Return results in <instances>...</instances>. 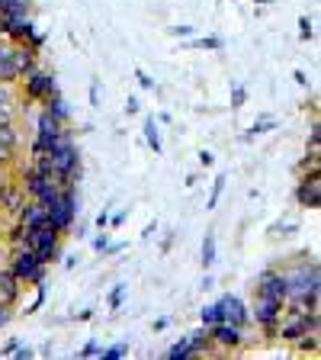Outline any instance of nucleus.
<instances>
[{"label": "nucleus", "mask_w": 321, "mask_h": 360, "mask_svg": "<svg viewBox=\"0 0 321 360\" xmlns=\"http://www.w3.org/2000/svg\"><path fill=\"white\" fill-rule=\"evenodd\" d=\"M216 261H218V245H216V235H212V232H206V238H202V267L209 270Z\"/></svg>", "instance_id": "obj_17"}, {"label": "nucleus", "mask_w": 321, "mask_h": 360, "mask_svg": "<svg viewBox=\"0 0 321 360\" xmlns=\"http://www.w3.org/2000/svg\"><path fill=\"white\" fill-rule=\"evenodd\" d=\"M100 351H103V345H100V341H87V345L81 347V357H100Z\"/></svg>", "instance_id": "obj_30"}, {"label": "nucleus", "mask_w": 321, "mask_h": 360, "mask_svg": "<svg viewBox=\"0 0 321 360\" xmlns=\"http://www.w3.org/2000/svg\"><path fill=\"white\" fill-rule=\"evenodd\" d=\"M126 216H129L126 210H122V212H116V216H110V225H122V222H126Z\"/></svg>", "instance_id": "obj_41"}, {"label": "nucleus", "mask_w": 321, "mask_h": 360, "mask_svg": "<svg viewBox=\"0 0 321 360\" xmlns=\"http://www.w3.org/2000/svg\"><path fill=\"white\" fill-rule=\"evenodd\" d=\"M106 245H110V235H106V229H103V235H97V238H93V251H100V255H103Z\"/></svg>", "instance_id": "obj_35"}, {"label": "nucleus", "mask_w": 321, "mask_h": 360, "mask_svg": "<svg viewBox=\"0 0 321 360\" xmlns=\"http://www.w3.org/2000/svg\"><path fill=\"white\" fill-rule=\"evenodd\" d=\"M155 232H157V222H148V229H145V238H155Z\"/></svg>", "instance_id": "obj_44"}, {"label": "nucleus", "mask_w": 321, "mask_h": 360, "mask_svg": "<svg viewBox=\"0 0 321 360\" xmlns=\"http://www.w3.org/2000/svg\"><path fill=\"white\" fill-rule=\"evenodd\" d=\"M122 357H129V345H126V341L110 345V347H103V351H100V360H122Z\"/></svg>", "instance_id": "obj_22"}, {"label": "nucleus", "mask_w": 321, "mask_h": 360, "mask_svg": "<svg viewBox=\"0 0 321 360\" xmlns=\"http://www.w3.org/2000/svg\"><path fill=\"white\" fill-rule=\"evenodd\" d=\"M209 338H212V345H216V351H241L247 341L244 328H241V325H232V322L209 325Z\"/></svg>", "instance_id": "obj_9"}, {"label": "nucleus", "mask_w": 321, "mask_h": 360, "mask_svg": "<svg viewBox=\"0 0 321 360\" xmlns=\"http://www.w3.org/2000/svg\"><path fill=\"white\" fill-rule=\"evenodd\" d=\"M222 193H225V174H218L216 184H212V193H209V202H206V210H216L218 200H222Z\"/></svg>", "instance_id": "obj_24"}, {"label": "nucleus", "mask_w": 321, "mask_h": 360, "mask_svg": "<svg viewBox=\"0 0 321 360\" xmlns=\"http://www.w3.org/2000/svg\"><path fill=\"white\" fill-rule=\"evenodd\" d=\"M254 292H257V296H273V300L289 302V280H286V270L267 267L261 277H257Z\"/></svg>", "instance_id": "obj_7"}, {"label": "nucleus", "mask_w": 321, "mask_h": 360, "mask_svg": "<svg viewBox=\"0 0 321 360\" xmlns=\"http://www.w3.org/2000/svg\"><path fill=\"white\" fill-rule=\"evenodd\" d=\"M10 357H16V360H30V357H36V351H32L30 345H20L13 354H10Z\"/></svg>", "instance_id": "obj_34"}, {"label": "nucleus", "mask_w": 321, "mask_h": 360, "mask_svg": "<svg viewBox=\"0 0 321 360\" xmlns=\"http://www.w3.org/2000/svg\"><path fill=\"white\" fill-rule=\"evenodd\" d=\"M90 106H100V84H90Z\"/></svg>", "instance_id": "obj_38"}, {"label": "nucleus", "mask_w": 321, "mask_h": 360, "mask_svg": "<svg viewBox=\"0 0 321 360\" xmlns=\"http://www.w3.org/2000/svg\"><path fill=\"white\" fill-rule=\"evenodd\" d=\"M193 49H206V52H222L225 49V42H222V36H202V39H193Z\"/></svg>", "instance_id": "obj_21"}, {"label": "nucleus", "mask_w": 321, "mask_h": 360, "mask_svg": "<svg viewBox=\"0 0 321 360\" xmlns=\"http://www.w3.org/2000/svg\"><path fill=\"white\" fill-rule=\"evenodd\" d=\"M296 202L302 210H321V174L318 167L302 171V180L296 184Z\"/></svg>", "instance_id": "obj_8"}, {"label": "nucleus", "mask_w": 321, "mask_h": 360, "mask_svg": "<svg viewBox=\"0 0 321 360\" xmlns=\"http://www.w3.org/2000/svg\"><path fill=\"white\" fill-rule=\"evenodd\" d=\"M74 319L77 322H90V319H93V309H84V312H77Z\"/></svg>", "instance_id": "obj_42"}, {"label": "nucleus", "mask_w": 321, "mask_h": 360, "mask_svg": "<svg viewBox=\"0 0 321 360\" xmlns=\"http://www.w3.org/2000/svg\"><path fill=\"white\" fill-rule=\"evenodd\" d=\"M97 225H100V229H106V225H110V212H100V216H97Z\"/></svg>", "instance_id": "obj_43"}, {"label": "nucleus", "mask_w": 321, "mask_h": 360, "mask_svg": "<svg viewBox=\"0 0 321 360\" xmlns=\"http://www.w3.org/2000/svg\"><path fill=\"white\" fill-rule=\"evenodd\" d=\"M244 100H247V90H244V87H235V94H232V110H241V106H244Z\"/></svg>", "instance_id": "obj_33"}, {"label": "nucleus", "mask_w": 321, "mask_h": 360, "mask_svg": "<svg viewBox=\"0 0 321 360\" xmlns=\"http://www.w3.org/2000/svg\"><path fill=\"white\" fill-rule=\"evenodd\" d=\"M42 103H45V112H52V116L61 122V126H67V120H71V110H67L65 97H61L58 90H55V94H48V97H45Z\"/></svg>", "instance_id": "obj_14"}, {"label": "nucleus", "mask_w": 321, "mask_h": 360, "mask_svg": "<svg viewBox=\"0 0 321 360\" xmlns=\"http://www.w3.org/2000/svg\"><path fill=\"white\" fill-rule=\"evenodd\" d=\"M218 306H222V319L232 325H241V328H247L251 325V309L244 306V300L241 296H232V292H225V296H218Z\"/></svg>", "instance_id": "obj_10"}, {"label": "nucleus", "mask_w": 321, "mask_h": 360, "mask_svg": "<svg viewBox=\"0 0 321 360\" xmlns=\"http://www.w3.org/2000/svg\"><path fill=\"white\" fill-rule=\"evenodd\" d=\"M45 39H48V36H45V32L32 30V36L26 39V45H30V49H36V52H39V49H42V45H45Z\"/></svg>", "instance_id": "obj_31"}, {"label": "nucleus", "mask_w": 321, "mask_h": 360, "mask_svg": "<svg viewBox=\"0 0 321 360\" xmlns=\"http://www.w3.org/2000/svg\"><path fill=\"white\" fill-rule=\"evenodd\" d=\"M32 165H36L42 174H48L58 187H71V184H77V180H81V151H77L74 132L65 126V132H61L58 142L45 151V155L32 158Z\"/></svg>", "instance_id": "obj_1"}, {"label": "nucleus", "mask_w": 321, "mask_h": 360, "mask_svg": "<svg viewBox=\"0 0 321 360\" xmlns=\"http://www.w3.org/2000/svg\"><path fill=\"white\" fill-rule=\"evenodd\" d=\"M283 300H273V296H257L254 306H251V322H257L263 328L267 338H277V325L283 319Z\"/></svg>", "instance_id": "obj_5"}, {"label": "nucleus", "mask_w": 321, "mask_h": 360, "mask_svg": "<svg viewBox=\"0 0 321 360\" xmlns=\"http://www.w3.org/2000/svg\"><path fill=\"white\" fill-rule=\"evenodd\" d=\"M277 129V120H270V116H263V120H257L254 126H251V132L244 135V142H254L257 135H267V132H273Z\"/></svg>", "instance_id": "obj_19"}, {"label": "nucleus", "mask_w": 321, "mask_h": 360, "mask_svg": "<svg viewBox=\"0 0 321 360\" xmlns=\"http://www.w3.org/2000/svg\"><path fill=\"white\" fill-rule=\"evenodd\" d=\"M145 142H148V148L155 151V155H161V148H164V145H161V129H157V122L151 120H145Z\"/></svg>", "instance_id": "obj_18"}, {"label": "nucleus", "mask_w": 321, "mask_h": 360, "mask_svg": "<svg viewBox=\"0 0 321 360\" xmlns=\"http://www.w3.org/2000/svg\"><path fill=\"white\" fill-rule=\"evenodd\" d=\"M299 36H302V42H312L315 39V26L308 16H299Z\"/></svg>", "instance_id": "obj_26"}, {"label": "nucleus", "mask_w": 321, "mask_h": 360, "mask_svg": "<svg viewBox=\"0 0 321 360\" xmlns=\"http://www.w3.org/2000/svg\"><path fill=\"white\" fill-rule=\"evenodd\" d=\"M199 319H202V325H206V328H209V325H216V322H225V319H222V306H218V302H209V306H202Z\"/></svg>", "instance_id": "obj_20"}, {"label": "nucleus", "mask_w": 321, "mask_h": 360, "mask_svg": "<svg viewBox=\"0 0 321 360\" xmlns=\"http://www.w3.org/2000/svg\"><path fill=\"white\" fill-rule=\"evenodd\" d=\"M77 184H71V187H61V196L58 202H55L52 210H48V225H52L55 232H71L77 222Z\"/></svg>", "instance_id": "obj_3"}, {"label": "nucleus", "mask_w": 321, "mask_h": 360, "mask_svg": "<svg viewBox=\"0 0 321 360\" xmlns=\"http://www.w3.org/2000/svg\"><path fill=\"white\" fill-rule=\"evenodd\" d=\"M164 357L167 360H190V357H196V351H193V345H190V338H180V341H173V345L167 347Z\"/></svg>", "instance_id": "obj_16"}, {"label": "nucleus", "mask_w": 321, "mask_h": 360, "mask_svg": "<svg viewBox=\"0 0 321 360\" xmlns=\"http://www.w3.org/2000/svg\"><path fill=\"white\" fill-rule=\"evenodd\" d=\"M126 292H129V286L126 283H116V290L110 292V309L116 312V309L122 306V300H126Z\"/></svg>", "instance_id": "obj_25"}, {"label": "nucleus", "mask_w": 321, "mask_h": 360, "mask_svg": "<svg viewBox=\"0 0 321 360\" xmlns=\"http://www.w3.org/2000/svg\"><path fill=\"white\" fill-rule=\"evenodd\" d=\"M199 165L202 167H212V165H216V155H212V151H199Z\"/></svg>", "instance_id": "obj_39"}, {"label": "nucleus", "mask_w": 321, "mask_h": 360, "mask_svg": "<svg viewBox=\"0 0 321 360\" xmlns=\"http://www.w3.org/2000/svg\"><path fill=\"white\" fill-rule=\"evenodd\" d=\"M13 148H16V145H10V142H4V139H0V167H7L10 161H13Z\"/></svg>", "instance_id": "obj_29"}, {"label": "nucleus", "mask_w": 321, "mask_h": 360, "mask_svg": "<svg viewBox=\"0 0 321 360\" xmlns=\"http://www.w3.org/2000/svg\"><path fill=\"white\" fill-rule=\"evenodd\" d=\"M22 206V193L16 184H10V180H4L0 184V212H20Z\"/></svg>", "instance_id": "obj_12"}, {"label": "nucleus", "mask_w": 321, "mask_h": 360, "mask_svg": "<svg viewBox=\"0 0 321 360\" xmlns=\"http://www.w3.org/2000/svg\"><path fill=\"white\" fill-rule=\"evenodd\" d=\"M20 81V68H16V58H13V42L0 52V84H16Z\"/></svg>", "instance_id": "obj_13"}, {"label": "nucleus", "mask_w": 321, "mask_h": 360, "mask_svg": "<svg viewBox=\"0 0 321 360\" xmlns=\"http://www.w3.org/2000/svg\"><path fill=\"white\" fill-rule=\"evenodd\" d=\"M0 235H4V232H0Z\"/></svg>", "instance_id": "obj_45"}, {"label": "nucleus", "mask_w": 321, "mask_h": 360, "mask_svg": "<svg viewBox=\"0 0 321 360\" xmlns=\"http://www.w3.org/2000/svg\"><path fill=\"white\" fill-rule=\"evenodd\" d=\"M20 290H22V283H20V277H16L13 270H0V300L7 302L10 309L16 306V300H20Z\"/></svg>", "instance_id": "obj_11"}, {"label": "nucleus", "mask_w": 321, "mask_h": 360, "mask_svg": "<svg viewBox=\"0 0 321 360\" xmlns=\"http://www.w3.org/2000/svg\"><path fill=\"white\" fill-rule=\"evenodd\" d=\"M296 347H299L302 354H318V331H308V335H302L299 341H296Z\"/></svg>", "instance_id": "obj_23"}, {"label": "nucleus", "mask_w": 321, "mask_h": 360, "mask_svg": "<svg viewBox=\"0 0 321 360\" xmlns=\"http://www.w3.org/2000/svg\"><path fill=\"white\" fill-rule=\"evenodd\" d=\"M16 347H20V338H10L7 345L0 347V357H10V354H13V351H16Z\"/></svg>", "instance_id": "obj_37"}, {"label": "nucleus", "mask_w": 321, "mask_h": 360, "mask_svg": "<svg viewBox=\"0 0 321 360\" xmlns=\"http://www.w3.org/2000/svg\"><path fill=\"white\" fill-rule=\"evenodd\" d=\"M126 112H129V116H135V112H138V100H135V97L126 100Z\"/></svg>", "instance_id": "obj_40"}, {"label": "nucleus", "mask_w": 321, "mask_h": 360, "mask_svg": "<svg viewBox=\"0 0 321 360\" xmlns=\"http://www.w3.org/2000/svg\"><path fill=\"white\" fill-rule=\"evenodd\" d=\"M286 280H289V302L308 312H318L321 309V267L315 257H302L296 267L286 270Z\"/></svg>", "instance_id": "obj_2"}, {"label": "nucleus", "mask_w": 321, "mask_h": 360, "mask_svg": "<svg viewBox=\"0 0 321 360\" xmlns=\"http://www.w3.org/2000/svg\"><path fill=\"white\" fill-rule=\"evenodd\" d=\"M45 306V283H36V300H32V306L26 309V315H32V312H39V309Z\"/></svg>", "instance_id": "obj_27"}, {"label": "nucleus", "mask_w": 321, "mask_h": 360, "mask_svg": "<svg viewBox=\"0 0 321 360\" xmlns=\"http://www.w3.org/2000/svg\"><path fill=\"white\" fill-rule=\"evenodd\" d=\"M318 145H321V126H318V120H312V132H308V151H318Z\"/></svg>", "instance_id": "obj_28"}, {"label": "nucleus", "mask_w": 321, "mask_h": 360, "mask_svg": "<svg viewBox=\"0 0 321 360\" xmlns=\"http://www.w3.org/2000/svg\"><path fill=\"white\" fill-rule=\"evenodd\" d=\"M187 338H190V345H193L196 357H202V354H212V351H216V345H212L209 328H206V325H202L199 331H193V335H187Z\"/></svg>", "instance_id": "obj_15"}, {"label": "nucleus", "mask_w": 321, "mask_h": 360, "mask_svg": "<svg viewBox=\"0 0 321 360\" xmlns=\"http://www.w3.org/2000/svg\"><path fill=\"white\" fill-rule=\"evenodd\" d=\"M20 81H22V90H26V100H30V103H42L48 94L58 90L55 75H48V71H42V68H32L30 75L20 77Z\"/></svg>", "instance_id": "obj_6"}, {"label": "nucleus", "mask_w": 321, "mask_h": 360, "mask_svg": "<svg viewBox=\"0 0 321 360\" xmlns=\"http://www.w3.org/2000/svg\"><path fill=\"white\" fill-rule=\"evenodd\" d=\"M10 270H13L20 283H45V264L36 257L32 248H13V257H10Z\"/></svg>", "instance_id": "obj_4"}, {"label": "nucleus", "mask_w": 321, "mask_h": 360, "mask_svg": "<svg viewBox=\"0 0 321 360\" xmlns=\"http://www.w3.org/2000/svg\"><path fill=\"white\" fill-rule=\"evenodd\" d=\"M193 26H173V30H171V36H177V39H190V36H193Z\"/></svg>", "instance_id": "obj_36"}, {"label": "nucleus", "mask_w": 321, "mask_h": 360, "mask_svg": "<svg viewBox=\"0 0 321 360\" xmlns=\"http://www.w3.org/2000/svg\"><path fill=\"white\" fill-rule=\"evenodd\" d=\"M135 77H138V84H142L145 90H155V81H151V75L145 68H135Z\"/></svg>", "instance_id": "obj_32"}]
</instances>
